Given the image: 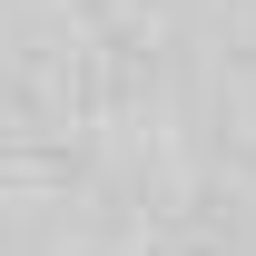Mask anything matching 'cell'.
Wrapping results in <instances>:
<instances>
[]
</instances>
